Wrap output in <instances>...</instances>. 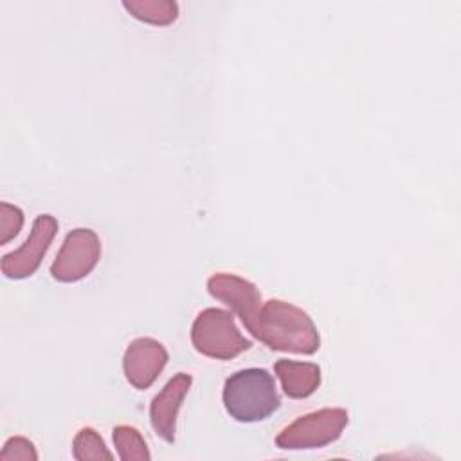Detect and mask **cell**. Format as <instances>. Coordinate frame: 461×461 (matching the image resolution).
Returning a JSON list of instances; mask_svg holds the SVG:
<instances>
[{
  "label": "cell",
  "mask_w": 461,
  "mask_h": 461,
  "mask_svg": "<svg viewBox=\"0 0 461 461\" xmlns=\"http://www.w3.org/2000/svg\"><path fill=\"white\" fill-rule=\"evenodd\" d=\"M245 328L274 351L313 355L321 348V335L312 317L281 299L265 301Z\"/></svg>",
  "instance_id": "cell-1"
},
{
  "label": "cell",
  "mask_w": 461,
  "mask_h": 461,
  "mask_svg": "<svg viewBox=\"0 0 461 461\" xmlns=\"http://www.w3.org/2000/svg\"><path fill=\"white\" fill-rule=\"evenodd\" d=\"M229 416L240 423H256L281 407L274 376L263 367H247L232 373L221 391Z\"/></svg>",
  "instance_id": "cell-2"
},
{
  "label": "cell",
  "mask_w": 461,
  "mask_h": 461,
  "mask_svg": "<svg viewBox=\"0 0 461 461\" xmlns=\"http://www.w3.org/2000/svg\"><path fill=\"white\" fill-rule=\"evenodd\" d=\"M191 342L198 353L216 360H230L252 348L234 322L232 312L221 308L202 310L191 326Z\"/></svg>",
  "instance_id": "cell-3"
},
{
  "label": "cell",
  "mask_w": 461,
  "mask_h": 461,
  "mask_svg": "<svg viewBox=\"0 0 461 461\" xmlns=\"http://www.w3.org/2000/svg\"><path fill=\"white\" fill-rule=\"evenodd\" d=\"M349 414L342 407H324L299 416L276 436V447L283 450H313L335 443L346 425Z\"/></svg>",
  "instance_id": "cell-4"
},
{
  "label": "cell",
  "mask_w": 461,
  "mask_h": 461,
  "mask_svg": "<svg viewBox=\"0 0 461 461\" xmlns=\"http://www.w3.org/2000/svg\"><path fill=\"white\" fill-rule=\"evenodd\" d=\"M101 259V240L86 227L70 230L56 259L50 265V276L59 283H76L85 279Z\"/></svg>",
  "instance_id": "cell-5"
},
{
  "label": "cell",
  "mask_w": 461,
  "mask_h": 461,
  "mask_svg": "<svg viewBox=\"0 0 461 461\" xmlns=\"http://www.w3.org/2000/svg\"><path fill=\"white\" fill-rule=\"evenodd\" d=\"M58 220L52 214H38L32 221L27 240L16 250L2 256V274L7 279L31 277L41 265L58 232Z\"/></svg>",
  "instance_id": "cell-6"
},
{
  "label": "cell",
  "mask_w": 461,
  "mask_h": 461,
  "mask_svg": "<svg viewBox=\"0 0 461 461\" xmlns=\"http://www.w3.org/2000/svg\"><path fill=\"white\" fill-rule=\"evenodd\" d=\"M167 360L169 355L158 340L151 337H139L131 340L124 351L122 371L130 385L144 391L155 384Z\"/></svg>",
  "instance_id": "cell-7"
},
{
  "label": "cell",
  "mask_w": 461,
  "mask_h": 461,
  "mask_svg": "<svg viewBox=\"0 0 461 461\" xmlns=\"http://www.w3.org/2000/svg\"><path fill=\"white\" fill-rule=\"evenodd\" d=\"M207 292L214 299L227 304L230 312H234L241 319L243 326H247L254 319L263 304L258 286L252 281L230 272L212 274L207 279Z\"/></svg>",
  "instance_id": "cell-8"
},
{
  "label": "cell",
  "mask_w": 461,
  "mask_h": 461,
  "mask_svg": "<svg viewBox=\"0 0 461 461\" xmlns=\"http://www.w3.org/2000/svg\"><path fill=\"white\" fill-rule=\"evenodd\" d=\"M193 384L189 373L173 375L158 394L149 403V423L158 438L166 443H173L176 436V418L184 398L187 396Z\"/></svg>",
  "instance_id": "cell-9"
},
{
  "label": "cell",
  "mask_w": 461,
  "mask_h": 461,
  "mask_svg": "<svg viewBox=\"0 0 461 461\" xmlns=\"http://www.w3.org/2000/svg\"><path fill=\"white\" fill-rule=\"evenodd\" d=\"M274 373L281 382L283 393L292 400H304L312 396L322 380L321 367L313 362L279 358L274 364Z\"/></svg>",
  "instance_id": "cell-10"
},
{
  "label": "cell",
  "mask_w": 461,
  "mask_h": 461,
  "mask_svg": "<svg viewBox=\"0 0 461 461\" xmlns=\"http://www.w3.org/2000/svg\"><path fill=\"white\" fill-rule=\"evenodd\" d=\"M122 7L139 22L169 25L178 16V4L171 0H124Z\"/></svg>",
  "instance_id": "cell-11"
},
{
  "label": "cell",
  "mask_w": 461,
  "mask_h": 461,
  "mask_svg": "<svg viewBox=\"0 0 461 461\" xmlns=\"http://www.w3.org/2000/svg\"><path fill=\"white\" fill-rule=\"evenodd\" d=\"M113 445L122 461H149L151 454L142 434L131 425H117L112 430Z\"/></svg>",
  "instance_id": "cell-12"
},
{
  "label": "cell",
  "mask_w": 461,
  "mask_h": 461,
  "mask_svg": "<svg viewBox=\"0 0 461 461\" xmlns=\"http://www.w3.org/2000/svg\"><path fill=\"white\" fill-rule=\"evenodd\" d=\"M72 456L77 461L90 459H113V454L108 450L101 434L92 427H83L77 430L72 441Z\"/></svg>",
  "instance_id": "cell-13"
},
{
  "label": "cell",
  "mask_w": 461,
  "mask_h": 461,
  "mask_svg": "<svg viewBox=\"0 0 461 461\" xmlns=\"http://www.w3.org/2000/svg\"><path fill=\"white\" fill-rule=\"evenodd\" d=\"M23 211L9 202L0 203V245L11 241L23 227Z\"/></svg>",
  "instance_id": "cell-14"
},
{
  "label": "cell",
  "mask_w": 461,
  "mask_h": 461,
  "mask_svg": "<svg viewBox=\"0 0 461 461\" xmlns=\"http://www.w3.org/2000/svg\"><path fill=\"white\" fill-rule=\"evenodd\" d=\"M38 452L31 439L23 436H13L4 443L0 461H36Z\"/></svg>",
  "instance_id": "cell-15"
}]
</instances>
